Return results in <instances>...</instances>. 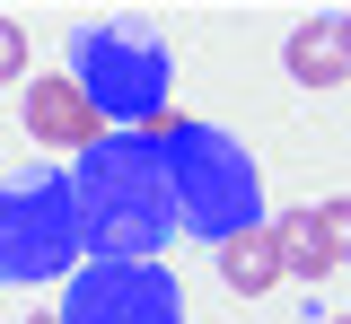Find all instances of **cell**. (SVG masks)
Returning <instances> with one entry per match:
<instances>
[{
	"instance_id": "12",
	"label": "cell",
	"mask_w": 351,
	"mask_h": 324,
	"mask_svg": "<svg viewBox=\"0 0 351 324\" xmlns=\"http://www.w3.org/2000/svg\"><path fill=\"white\" fill-rule=\"evenodd\" d=\"M334 36H343V62H351V9H343V18H334Z\"/></svg>"
},
{
	"instance_id": "3",
	"label": "cell",
	"mask_w": 351,
	"mask_h": 324,
	"mask_svg": "<svg viewBox=\"0 0 351 324\" xmlns=\"http://www.w3.org/2000/svg\"><path fill=\"white\" fill-rule=\"evenodd\" d=\"M167 44L149 27H80L71 36V79L80 96L106 114V132H158L167 123Z\"/></svg>"
},
{
	"instance_id": "2",
	"label": "cell",
	"mask_w": 351,
	"mask_h": 324,
	"mask_svg": "<svg viewBox=\"0 0 351 324\" xmlns=\"http://www.w3.org/2000/svg\"><path fill=\"white\" fill-rule=\"evenodd\" d=\"M158 149H167V176H176V219H184V237L228 245V237L263 228V167L246 158L237 132L193 123V114H167L158 123Z\"/></svg>"
},
{
	"instance_id": "6",
	"label": "cell",
	"mask_w": 351,
	"mask_h": 324,
	"mask_svg": "<svg viewBox=\"0 0 351 324\" xmlns=\"http://www.w3.org/2000/svg\"><path fill=\"white\" fill-rule=\"evenodd\" d=\"M27 132H36L44 149H71V158H80V149L106 140V114L80 96L71 70H44V79H27Z\"/></svg>"
},
{
	"instance_id": "7",
	"label": "cell",
	"mask_w": 351,
	"mask_h": 324,
	"mask_svg": "<svg viewBox=\"0 0 351 324\" xmlns=\"http://www.w3.org/2000/svg\"><path fill=\"white\" fill-rule=\"evenodd\" d=\"M281 62H290V79H299V88H343V79H351V62H343V36H334V18H307V27H290Z\"/></svg>"
},
{
	"instance_id": "5",
	"label": "cell",
	"mask_w": 351,
	"mask_h": 324,
	"mask_svg": "<svg viewBox=\"0 0 351 324\" xmlns=\"http://www.w3.org/2000/svg\"><path fill=\"white\" fill-rule=\"evenodd\" d=\"M53 316L62 324H184V289L158 263H80Z\"/></svg>"
},
{
	"instance_id": "14",
	"label": "cell",
	"mask_w": 351,
	"mask_h": 324,
	"mask_svg": "<svg viewBox=\"0 0 351 324\" xmlns=\"http://www.w3.org/2000/svg\"><path fill=\"white\" fill-rule=\"evenodd\" d=\"M36 324H62V316H36Z\"/></svg>"
},
{
	"instance_id": "4",
	"label": "cell",
	"mask_w": 351,
	"mask_h": 324,
	"mask_svg": "<svg viewBox=\"0 0 351 324\" xmlns=\"http://www.w3.org/2000/svg\"><path fill=\"white\" fill-rule=\"evenodd\" d=\"M80 263H88V245H80L71 176L0 185V280H71Z\"/></svg>"
},
{
	"instance_id": "11",
	"label": "cell",
	"mask_w": 351,
	"mask_h": 324,
	"mask_svg": "<svg viewBox=\"0 0 351 324\" xmlns=\"http://www.w3.org/2000/svg\"><path fill=\"white\" fill-rule=\"evenodd\" d=\"M18 79H27V27L0 18V88H18Z\"/></svg>"
},
{
	"instance_id": "1",
	"label": "cell",
	"mask_w": 351,
	"mask_h": 324,
	"mask_svg": "<svg viewBox=\"0 0 351 324\" xmlns=\"http://www.w3.org/2000/svg\"><path fill=\"white\" fill-rule=\"evenodd\" d=\"M71 202H80L88 263H158V245L184 228L158 132H106L97 149H80L71 158Z\"/></svg>"
},
{
	"instance_id": "8",
	"label": "cell",
	"mask_w": 351,
	"mask_h": 324,
	"mask_svg": "<svg viewBox=\"0 0 351 324\" xmlns=\"http://www.w3.org/2000/svg\"><path fill=\"white\" fill-rule=\"evenodd\" d=\"M219 280L237 289V298H263V289H281V245H272V228H246L219 245Z\"/></svg>"
},
{
	"instance_id": "9",
	"label": "cell",
	"mask_w": 351,
	"mask_h": 324,
	"mask_svg": "<svg viewBox=\"0 0 351 324\" xmlns=\"http://www.w3.org/2000/svg\"><path fill=\"white\" fill-rule=\"evenodd\" d=\"M272 245H281V280L290 272L299 280L334 272V245H325V228H316V202H307V211H281V219H272Z\"/></svg>"
},
{
	"instance_id": "10",
	"label": "cell",
	"mask_w": 351,
	"mask_h": 324,
	"mask_svg": "<svg viewBox=\"0 0 351 324\" xmlns=\"http://www.w3.org/2000/svg\"><path fill=\"white\" fill-rule=\"evenodd\" d=\"M316 228H325V245H334V263H351V193L316 202Z\"/></svg>"
},
{
	"instance_id": "13",
	"label": "cell",
	"mask_w": 351,
	"mask_h": 324,
	"mask_svg": "<svg viewBox=\"0 0 351 324\" xmlns=\"http://www.w3.org/2000/svg\"><path fill=\"white\" fill-rule=\"evenodd\" d=\"M325 324H351V316H325Z\"/></svg>"
}]
</instances>
